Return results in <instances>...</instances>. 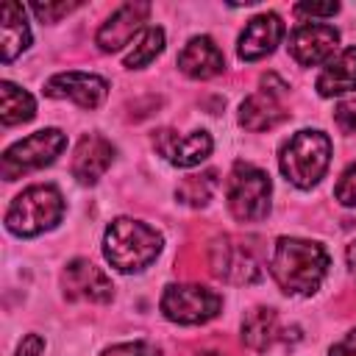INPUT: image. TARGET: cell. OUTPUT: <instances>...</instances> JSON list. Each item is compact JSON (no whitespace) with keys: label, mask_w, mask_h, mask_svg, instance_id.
<instances>
[{"label":"cell","mask_w":356,"mask_h":356,"mask_svg":"<svg viewBox=\"0 0 356 356\" xmlns=\"http://www.w3.org/2000/svg\"><path fill=\"white\" fill-rule=\"evenodd\" d=\"M270 273L286 295H312L328 273V253L317 242L281 236L273 248Z\"/></svg>","instance_id":"obj_1"},{"label":"cell","mask_w":356,"mask_h":356,"mask_svg":"<svg viewBox=\"0 0 356 356\" xmlns=\"http://www.w3.org/2000/svg\"><path fill=\"white\" fill-rule=\"evenodd\" d=\"M161 253V234L142 220L117 217L103 236V256L120 273H139Z\"/></svg>","instance_id":"obj_2"},{"label":"cell","mask_w":356,"mask_h":356,"mask_svg":"<svg viewBox=\"0 0 356 356\" xmlns=\"http://www.w3.org/2000/svg\"><path fill=\"white\" fill-rule=\"evenodd\" d=\"M331 161V139L323 131H298L278 156V167L289 184L298 189H312L320 184Z\"/></svg>","instance_id":"obj_3"},{"label":"cell","mask_w":356,"mask_h":356,"mask_svg":"<svg viewBox=\"0 0 356 356\" xmlns=\"http://www.w3.org/2000/svg\"><path fill=\"white\" fill-rule=\"evenodd\" d=\"M61 217H64L61 192L50 184H36L11 200L6 211V228L17 236H36L42 231L56 228Z\"/></svg>","instance_id":"obj_4"},{"label":"cell","mask_w":356,"mask_h":356,"mask_svg":"<svg viewBox=\"0 0 356 356\" xmlns=\"http://www.w3.org/2000/svg\"><path fill=\"white\" fill-rule=\"evenodd\" d=\"M270 195L273 184L270 175L253 164H234L228 184H225V197H228V211L239 222H259L270 211Z\"/></svg>","instance_id":"obj_5"},{"label":"cell","mask_w":356,"mask_h":356,"mask_svg":"<svg viewBox=\"0 0 356 356\" xmlns=\"http://www.w3.org/2000/svg\"><path fill=\"white\" fill-rule=\"evenodd\" d=\"M67 147V136L58 131V128H42L19 142H14L11 147H6L3 153V161H0V170H3V178L6 181H14L19 178L22 172H31V170H39V167H47L56 161V156Z\"/></svg>","instance_id":"obj_6"},{"label":"cell","mask_w":356,"mask_h":356,"mask_svg":"<svg viewBox=\"0 0 356 356\" xmlns=\"http://www.w3.org/2000/svg\"><path fill=\"white\" fill-rule=\"evenodd\" d=\"M222 298L200 284H170L161 295V312L181 325H200L220 314Z\"/></svg>","instance_id":"obj_7"},{"label":"cell","mask_w":356,"mask_h":356,"mask_svg":"<svg viewBox=\"0 0 356 356\" xmlns=\"http://www.w3.org/2000/svg\"><path fill=\"white\" fill-rule=\"evenodd\" d=\"M211 273L228 284H253L261 278L256 248L242 236H217L209 250Z\"/></svg>","instance_id":"obj_8"},{"label":"cell","mask_w":356,"mask_h":356,"mask_svg":"<svg viewBox=\"0 0 356 356\" xmlns=\"http://www.w3.org/2000/svg\"><path fill=\"white\" fill-rule=\"evenodd\" d=\"M339 44V31L325 22H306L292 31L289 36V56L300 67H317L331 61L334 50Z\"/></svg>","instance_id":"obj_9"},{"label":"cell","mask_w":356,"mask_h":356,"mask_svg":"<svg viewBox=\"0 0 356 356\" xmlns=\"http://www.w3.org/2000/svg\"><path fill=\"white\" fill-rule=\"evenodd\" d=\"M153 147L172 167H195L211 153V136L206 131L178 134L172 128H161V131L153 134Z\"/></svg>","instance_id":"obj_10"},{"label":"cell","mask_w":356,"mask_h":356,"mask_svg":"<svg viewBox=\"0 0 356 356\" xmlns=\"http://www.w3.org/2000/svg\"><path fill=\"white\" fill-rule=\"evenodd\" d=\"M44 95L72 100L81 108H97L108 95V83L100 75H89V72H58L47 78Z\"/></svg>","instance_id":"obj_11"},{"label":"cell","mask_w":356,"mask_h":356,"mask_svg":"<svg viewBox=\"0 0 356 356\" xmlns=\"http://www.w3.org/2000/svg\"><path fill=\"white\" fill-rule=\"evenodd\" d=\"M150 14V3H125L120 6L97 31L95 42L100 44V50L106 53H114L120 47H125L134 36L142 33V22L147 19Z\"/></svg>","instance_id":"obj_12"},{"label":"cell","mask_w":356,"mask_h":356,"mask_svg":"<svg viewBox=\"0 0 356 356\" xmlns=\"http://www.w3.org/2000/svg\"><path fill=\"white\" fill-rule=\"evenodd\" d=\"M64 292L70 298H81V300H92V303H106L114 295L111 278L95 267L86 259H72L64 270Z\"/></svg>","instance_id":"obj_13"},{"label":"cell","mask_w":356,"mask_h":356,"mask_svg":"<svg viewBox=\"0 0 356 356\" xmlns=\"http://www.w3.org/2000/svg\"><path fill=\"white\" fill-rule=\"evenodd\" d=\"M284 36V22L278 14L273 11H264L259 17H253L245 31L239 33V44H236V53L242 61H259L264 56H270L278 42Z\"/></svg>","instance_id":"obj_14"},{"label":"cell","mask_w":356,"mask_h":356,"mask_svg":"<svg viewBox=\"0 0 356 356\" xmlns=\"http://www.w3.org/2000/svg\"><path fill=\"white\" fill-rule=\"evenodd\" d=\"M178 70L189 78H197V81H206V78H214L225 70V58L220 53V47L214 44V39L209 36H192L184 50L178 53Z\"/></svg>","instance_id":"obj_15"},{"label":"cell","mask_w":356,"mask_h":356,"mask_svg":"<svg viewBox=\"0 0 356 356\" xmlns=\"http://www.w3.org/2000/svg\"><path fill=\"white\" fill-rule=\"evenodd\" d=\"M114 161V145L97 134H86L72 156V175L81 184H95Z\"/></svg>","instance_id":"obj_16"},{"label":"cell","mask_w":356,"mask_h":356,"mask_svg":"<svg viewBox=\"0 0 356 356\" xmlns=\"http://www.w3.org/2000/svg\"><path fill=\"white\" fill-rule=\"evenodd\" d=\"M278 92L281 89H261V92L245 97L242 106H239V122L248 131H256V134L259 131H270L278 122H284L286 120V111H284V106L275 97Z\"/></svg>","instance_id":"obj_17"},{"label":"cell","mask_w":356,"mask_h":356,"mask_svg":"<svg viewBox=\"0 0 356 356\" xmlns=\"http://www.w3.org/2000/svg\"><path fill=\"white\" fill-rule=\"evenodd\" d=\"M31 44V31L25 22V8L19 3H3L0 6V47L3 61H14L22 50Z\"/></svg>","instance_id":"obj_18"},{"label":"cell","mask_w":356,"mask_h":356,"mask_svg":"<svg viewBox=\"0 0 356 356\" xmlns=\"http://www.w3.org/2000/svg\"><path fill=\"white\" fill-rule=\"evenodd\" d=\"M356 89V47H345L337 58L325 64L317 78V92L323 97H339Z\"/></svg>","instance_id":"obj_19"},{"label":"cell","mask_w":356,"mask_h":356,"mask_svg":"<svg viewBox=\"0 0 356 356\" xmlns=\"http://www.w3.org/2000/svg\"><path fill=\"white\" fill-rule=\"evenodd\" d=\"M278 337V314L275 309L256 306L242 320V342L253 350H267Z\"/></svg>","instance_id":"obj_20"},{"label":"cell","mask_w":356,"mask_h":356,"mask_svg":"<svg viewBox=\"0 0 356 356\" xmlns=\"http://www.w3.org/2000/svg\"><path fill=\"white\" fill-rule=\"evenodd\" d=\"M33 114H36L33 97H31L25 89H19L17 83L3 81V83H0V120H3V125L28 122Z\"/></svg>","instance_id":"obj_21"},{"label":"cell","mask_w":356,"mask_h":356,"mask_svg":"<svg viewBox=\"0 0 356 356\" xmlns=\"http://www.w3.org/2000/svg\"><path fill=\"white\" fill-rule=\"evenodd\" d=\"M217 186H220L217 172H214V170H206V172H200V175H186V178L178 184L175 197H178L181 203L197 209V206H206V203L211 200V195L217 192Z\"/></svg>","instance_id":"obj_22"},{"label":"cell","mask_w":356,"mask_h":356,"mask_svg":"<svg viewBox=\"0 0 356 356\" xmlns=\"http://www.w3.org/2000/svg\"><path fill=\"white\" fill-rule=\"evenodd\" d=\"M161 50H164V31L161 28H145L136 36V44L131 47V53L125 56V67L139 70V67L150 64Z\"/></svg>","instance_id":"obj_23"},{"label":"cell","mask_w":356,"mask_h":356,"mask_svg":"<svg viewBox=\"0 0 356 356\" xmlns=\"http://www.w3.org/2000/svg\"><path fill=\"white\" fill-rule=\"evenodd\" d=\"M334 195H337V200H339L342 206H356V164H350V167L339 175V181H337V186H334Z\"/></svg>","instance_id":"obj_24"},{"label":"cell","mask_w":356,"mask_h":356,"mask_svg":"<svg viewBox=\"0 0 356 356\" xmlns=\"http://www.w3.org/2000/svg\"><path fill=\"white\" fill-rule=\"evenodd\" d=\"M100 356H161L159 353V348L156 345H150V342H122V345H111V348H106Z\"/></svg>","instance_id":"obj_25"},{"label":"cell","mask_w":356,"mask_h":356,"mask_svg":"<svg viewBox=\"0 0 356 356\" xmlns=\"http://www.w3.org/2000/svg\"><path fill=\"white\" fill-rule=\"evenodd\" d=\"M334 120H337L339 131L356 134V97H353V100H342V103L334 108Z\"/></svg>","instance_id":"obj_26"},{"label":"cell","mask_w":356,"mask_h":356,"mask_svg":"<svg viewBox=\"0 0 356 356\" xmlns=\"http://www.w3.org/2000/svg\"><path fill=\"white\" fill-rule=\"evenodd\" d=\"M78 3H33L31 6V11L42 19V22H56L61 14H67V11H72Z\"/></svg>","instance_id":"obj_27"},{"label":"cell","mask_w":356,"mask_h":356,"mask_svg":"<svg viewBox=\"0 0 356 356\" xmlns=\"http://www.w3.org/2000/svg\"><path fill=\"white\" fill-rule=\"evenodd\" d=\"M295 11L303 17H334L339 11V3H298Z\"/></svg>","instance_id":"obj_28"},{"label":"cell","mask_w":356,"mask_h":356,"mask_svg":"<svg viewBox=\"0 0 356 356\" xmlns=\"http://www.w3.org/2000/svg\"><path fill=\"white\" fill-rule=\"evenodd\" d=\"M328 356H356V328L348 331L339 342H334L331 350H328Z\"/></svg>","instance_id":"obj_29"},{"label":"cell","mask_w":356,"mask_h":356,"mask_svg":"<svg viewBox=\"0 0 356 356\" xmlns=\"http://www.w3.org/2000/svg\"><path fill=\"white\" fill-rule=\"evenodd\" d=\"M42 348H44V339H42L39 334H28V337L19 342V348H17V356H39Z\"/></svg>","instance_id":"obj_30"},{"label":"cell","mask_w":356,"mask_h":356,"mask_svg":"<svg viewBox=\"0 0 356 356\" xmlns=\"http://www.w3.org/2000/svg\"><path fill=\"white\" fill-rule=\"evenodd\" d=\"M345 256H348V267H350V273L356 275V239L348 245V253H345Z\"/></svg>","instance_id":"obj_31"},{"label":"cell","mask_w":356,"mask_h":356,"mask_svg":"<svg viewBox=\"0 0 356 356\" xmlns=\"http://www.w3.org/2000/svg\"><path fill=\"white\" fill-rule=\"evenodd\" d=\"M197 356H220V353H197Z\"/></svg>","instance_id":"obj_32"}]
</instances>
